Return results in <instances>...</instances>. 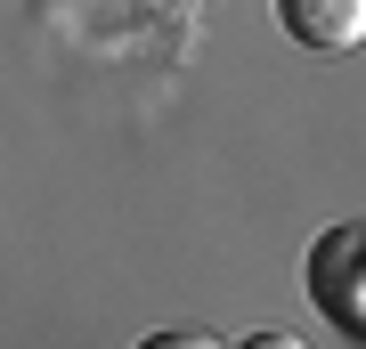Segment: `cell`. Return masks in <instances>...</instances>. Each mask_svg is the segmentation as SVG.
Returning <instances> with one entry per match:
<instances>
[{"label":"cell","mask_w":366,"mask_h":349,"mask_svg":"<svg viewBox=\"0 0 366 349\" xmlns=\"http://www.w3.org/2000/svg\"><path fill=\"white\" fill-rule=\"evenodd\" d=\"M139 349H228L220 333H196V325H163V333H147Z\"/></svg>","instance_id":"cell-3"},{"label":"cell","mask_w":366,"mask_h":349,"mask_svg":"<svg viewBox=\"0 0 366 349\" xmlns=\"http://www.w3.org/2000/svg\"><path fill=\"white\" fill-rule=\"evenodd\" d=\"M277 25L301 49H358L366 41V0H277Z\"/></svg>","instance_id":"cell-2"},{"label":"cell","mask_w":366,"mask_h":349,"mask_svg":"<svg viewBox=\"0 0 366 349\" xmlns=\"http://www.w3.org/2000/svg\"><path fill=\"white\" fill-rule=\"evenodd\" d=\"M236 349H310V341H293V333H244Z\"/></svg>","instance_id":"cell-4"},{"label":"cell","mask_w":366,"mask_h":349,"mask_svg":"<svg viewBox=\"0 0 366 349\" xmlns=\"http://www.w3.org/2000/svg\"><path fill=\"white\" fill-rule=\"evenodd\" d=\"M358 252H366L358 220H334V228L310 244V260H301V285H310V300L326 309V325H334L342 341H366V309H358Z\"/></svg>","instance_id":"cell-1"}]
</instances>
